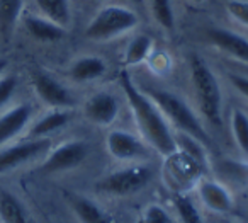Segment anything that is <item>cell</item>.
<instances>
[{"instance_id":"2e32d148","label":"cell","mask_w":248,"mask_h":223,"mask_svg":"<svg viewBox=\"0 0 248 223\" xmlns=\"http://www.w3.org/2000/svg\"><path fill=\"white\" fill-rule=\"evenodd\" d=\"M107 72V63L100 56H80L70 65L68 75L73 82L85 84L100 79Z\"/></svg>"},{"instance_id":"9a60e30c","label":"cell","mask_w":248,"mask_h":223,"mask_svg":"<svg viewBox=\"0 0 248 223\" xmlns=\"http://www.w3.org/2000/svg\"><path fill=\"white\" fill-rule=\"evenodd\" d=\"M68 201L75 216L80 220V223H116L112 216L102 206L97 205L95 201H92L87 196L72 194Z\"/></svg>"},{"instance_id":"603a6c76","label":"cell","mask_w":248,"mask_h":223,"mask_svg":"<svg viewBox=\"0 0 248 223\" xmlns=\"http://www.w3.org/2000/svg\"><path fill=\"white\" fill-rule=\"evenodd\" d=\"M146 2L156 24L165 31H172L175 28V12H173L172 2L170 0H146Z\"/></svg>"},{"instance_id":"f546056e","label":"cell","mask_w":248,"mask_h":223,"mask_svg":"<svg viewBox=\"0 0 248 223\" xmlns=\"http://www.w3.org/2000/svg\"><path fill=\"white\" fill-rule=\"evenodd\" d=\"M190 2H192V4H196V5H202L206 0H190Z\"/></svg>"},{"instance_id":"484cf974","label":"cell","mask_w":248,"mask_h":223,"mask_svg":"<svg viewBox=\"0 0 248 223\" xmlns=\"http://www.w3.org/2000/svg\"><path fill=\"white\" fill-rule=\"evenodd\" d=\"M226 11L233 21L248 28V0H228Z\"/></svg>"},{"instance_id":"30bf717a","label":"cell","mask_w":248,"mask_h":223,"mask_svg":"<svg viewBox=\"0 0 248 223\" xmlns=\"http://www.w3.org/2000/svg\"><path fill=\"white\" fill-rule=\"evenodd\" d=\"M106 148L109 155L121 162H133L146 155V147L138 137L129 131L112 130L106 137Z\"/></svg>"},{"instance_id":"d4e9b609","label":"cell","mask_w":248,"mask_h":223,"mask_svg":"<svg viewBox=\"0 0 248 223\" xmlns=\"http://www.w3.org/2000/svg\"><path fill=\"white\" fill-rule=\"evenodd\" d=\"M141 220L143 223H177L170 216V213L160 205H150L143 213Z\"/></svg>"},{"instance_id":"4fadbf2b","label":"cell","mask_w":248,"mask_h":223,"mask_svg":"<svg viewBox=\"0 0 248 223\" xmlns=\"http://www.w3.org/2000/svg\"><path fill=\"white\" fill-rule=\"evenodd\" d=\"M32 118V107L29 104H19L12 109L5 111L0 116V147L14 140L29 124Z\"/></svg>"},{"instance_id":"83f0119b","label":"cell","mask_w":248,"mask_h":223,"mask_svg":"<svg viewBox=\"0 0 248 223\" xmlns=\"http://www.w3.org/2000/svg\"><path fill=\"white\" fill-rule=\"evenodd\" d=\"M228 80L240 92V96H243L248 101V77L236 75V73H228Z\"/></svg>"},{"instance_id":"44dd1931","label":"cell","mask_w":248,"mask_h":223,"mask_svg":"<svg viewBox=\"0 0 248 223\" xmlns=\"http://www.w3.org/2000/svg\"><path fill=\"white\" fill-rule=\"evenodd\" d=\"M41 16L53 21L62 28H68L72 22V7L70 0H34Z\"/></svg>"},{"instance_id":"f1b7e54d","label":"cell","mask_w":248,"mask_h":223,"mask_svg":"<svg viewBox=\"0 0 248 223\" xmlns=\"http://www.w3.org/2000/svg\"><path fill=\"white\" fill-rule=\"evenodd\" d=\"M5 69H7V60L4 58H0V75L5 72Z\"/></svg>"},{"instance_id":"7c38bea8","label":"cell","mask_w":248,"mask_h":223,"mask_svg":"<svg viewBox=\"0 0 248 223\" xmlns=\"http://www.w3.org/2000/svg\"><path fill=\"white\" fill-rule=\"evenodd\" d=\"M197 198L201 199L204 206L213 213H230L234 206L233 194L224 184L213 179H202L196 186Z\"/></svg>"},{"instance_id":"e0dca14e","label":"cell","mask_w":248,"mask_h":223,"mask_svg":"<svg viewBox=\"0 0 248 223\" xmlns=\"http://www.w3.org/2000/svg\"><path fill=\"white\" fill-rule=\"evenodd\" d=\"M0 220L2 223H34L21 199L5 189H0Z\"/></svg>"},{"instance_id":"ac0fdd59","label":"cell","mask_w":248,"mask_h":223,"mask_svg":"<svg viewBox=\"0 0 248 223\" xmlns=\"http://www.w3.org/2000/svg\"><path fill=\"white\" fill-rule=\"evenodd\" d=\"M155 48V41L150 34H138L128 43L123 55L124 67H135L146 62Z\"/></svg>"},{"instance_id":"ffe728a7","label":"cell","mask_w":248,"mask_h":223,"mask_svg":"<svg viewBox=\"0 0 248 223\" xmlns=\"http://www.w3.org/2000/svg\"><path fill=\"white\" fill-rule=\"evenodd\" d=\"M24 9V0H0V36L9 39L14 34Z\"/></svg>"},{"instance_id":"8992f818","label":"cell","mask_w":248,"mask_h":223,"mask_svg":"<svg viewBox=\"0 0 248 223\" xmlns=\"http://www.w3.org/2000/svg\"><path fill=\"white\" fill-rule=\"evenodd\" d=\"M87 155H89V145L85 141H63L62 145L48 152L39 171L43 174H60V172L72 171V169H77L78 165L83 164Z\"/></svg>"},{"instance_id":"8fae6325","label":"cell","mask_w":248,"mask_h":223,"mask_svg":"<svg viewBox=\"0 0 248 223\" xmlns=\"http://www.w3.org/2000/svg\"><path fill=\"white\" fill-rule=\"evenodd\" d=\"M207 39L216 50L230 58L248 65V39L231 29L211 28L207 31Z\"/></svg>"},{"instance_id":"7a4b0ae2","label":"cell","mask_w":248,"mask_h":223,"mask_svg":"<svg viewBox=\"0 0 248 223\" xmlns=\"http://www.w3.org/2000/svg\"><path fill=\"white\" fill-rule=\"evenodd\" d=\"M189 70L201 114L213 126H219L223 118V94L216 73L201 56L196 55L190 58Z\"/></svg>"},{"instance_id":"9c48e42d","label":"cell","mask_w":248,"mask_h":223,"mask_svg":"<svg viewBox=\"0 0 248 223\" xmlns=\"http://www.w3.org/2000/svg\"><path fill=\"white\" fill-rule=\"evenodd\" d=\"M119 101L114 94L100 90L95 92L83 104V116L97 126H110L119 116Z\"/></svg>"},{"instance_id":"ba28073f","label":"cell","mask_w":248,"mask_h":223,"mask_svg":"<svg viewBox=\"0 0 248 223\" xmlns=\"http://www.w3.org/2000/svg\"><path fill=\"white\" fill-rule=\"evenodd\" d=\"M31 82L39 99L53 109L55 107L65 109V107H70L73 104V97L70 90L53 75H49L48 72L34 70L31 75Z\"/></svg>"},{"instance_id":"277c9868","label":"cell","mask_w":248,"mask_h":223,"mask_svg":"<svg viewBox=\"0 0 248 223\" xmlns=\"http://www.w3.org/2000/svg\"><path fill=\"white\" fill-rule=\"evenodd\" d=\"M140 17L135 11L124 5L102 7L85 29V36L95 43H106L133 31L138 26Z\"/></svg>"},{"instance_id":"4316f807","label":"cell","mask_w":248,"mask_h":223,"mask_svg":"<svg viewBox=\"0 0 248 223\" xmlns=\"http://www.w3.org/2000/svg\"><path fill=\"white\" fill-rule=\"evenodd\" d=\"M17 89V79L14 75H0V107L5 106L14 97Z\"/></svg>"},{"instance_id":"cb8c5ba5","label":"cell","mask_w":248,"mask_h":223,"mask_svg":"<svg viewBox=\"0 0 248 223\" xmlns=\"http://www.w3.org/2000/svg\"><path fill=\"white\" fill-rule=\"evenodd\" d=\"M173 206H175V211L182 223H206L189 196L182 194V192L175 194L173 196Z\"/></svg>"},{"instance_id":"5bb4252c","label":"cell","mask_w":248,"mask_h":223,"mask_svg":"<svg viewBox=\"0 0 248 223\" xmlns=\"http://www.w3.org/2000/svg\"><path fill=\"white\" fill-rule=\"evenodd\" d=\"M24 28L32 39L39 43H56L65 36V28L55 24L53 21L46 19L45 16H26Z\"/></svg>"},{"instance_id":"3957f363","label":"cell","mask_w":248,"mask_h":223,"mask_svg":"<svg viewBox=\"0 0 248 223\" xmlns=\"http://www.w3.org/2000/svg\"><path fill=\"white\" fill-rule=\"evenodd\" d=\"M145 92L158 106V109L162 111L165 120L170 124H173L177 130L197 138L206 147L211 143V138L207 135L206 128H204V124L197 118L196 111L187 104L186 99L177 96L175 92H170V90H163V89H146Z\"/></svg>"},{"instance_id":"52a82bcc","label":"cell","mask_w":248,"mask_h":223,"mask_svg":"<svg viewBox=\"0 0 248 223\" xmlns=\"http://www.w3.org/2000/svg\"><path fill=\"white\" fill-rule=\"evenodd\" d=\"M51 148L49 138H31L22 143L12 145L4 150H0V174L17 169L31 160L46 155Z\"/></svg>"},{"instance_id":"5b68a950","label":"cell","mask_w":248,"mask_h":223,"mask_svg":"<svg viewBox=\"0 0 248 223\" xmlns=\"http://www.w3.org/2000/svg\"><path fill=\"white\" fill-rule=\"evenodd\" d=\"M153 171L145 164H131L112 171L95 184L97 191L107 196H131L148 186Z\"/></svg>"},{"instance_id":"4dcf8cb0","label":"cell","mask_w":248,"mask_h":223,"mask_svg":"<svg viewBox=\"0 0 248 223\" xmlns=\"http://www.w3.org/2000/svg\"><path fill=\"white\" fill-rule=\"evenodd\" d=\"M133 2H135V4H141L143 0H133Z\"/></svg>"},{"instance_id":"d6986e66","label":"cell","mask_w":248,"mask_h":223,"mask_svg":"<svg viewBox=\"0 0 248 223\" xmlns=\"http://www.w3.org/2000/svg\"><path fill=\"white\" fill-rule=\"evenodd\" d=\"M68 121H70L68 111L55 107V109L46 113L45 116H41L34 124H32L29 135H31V138H45L46 135L53 133V131L62 130L65 124H68Z\"/></svg>"},{"instance_id":"1f68e13d","label":"cell","mask_w":248,"mask_h":223,"mask_svg":"<svg viewBox=\"0 0 248 223\" xmlns=\"http://www.w3.org/2000/svg\"><path fill=\"white\" fill-rule=\"evenodd\" d=\"M136 223H143V220H141V218H140V220H138V222H136Z\"/></svg>"},{"instance_id":"7402d4cb","label":"cell","mask_w":248,"mask_h":223,"mask_svg":"<svg viewBox=\"0 0 248 223\" xmlns=\"http://www.w3.org/2000/svg\"><path fill=\"white\" fill-rule=\"evenodd\" d=\"M231 133L240 152L248 157V114L241 109H233L230 118Z\"/></svg>"},{"instance_id":"6da1fadb","label":"cell","mask_w":248,"mask_h":223,"mask_svg":"<svg viewBox=\"0 0 248 223\" xmlns=\"http://www.w3.org/2000/svg\"><path fill=\"white\" fill-rule=\"evenodd\" d=\"M119 86L128 99L135 123L146 143L155 148L162 157L169 158L175 155V133L170 128V123L165 120L158 106L152 101V97L145 90H140V87L133 82L131 75L126 69L119 72Z\"/></svg>"}]
</instances>
